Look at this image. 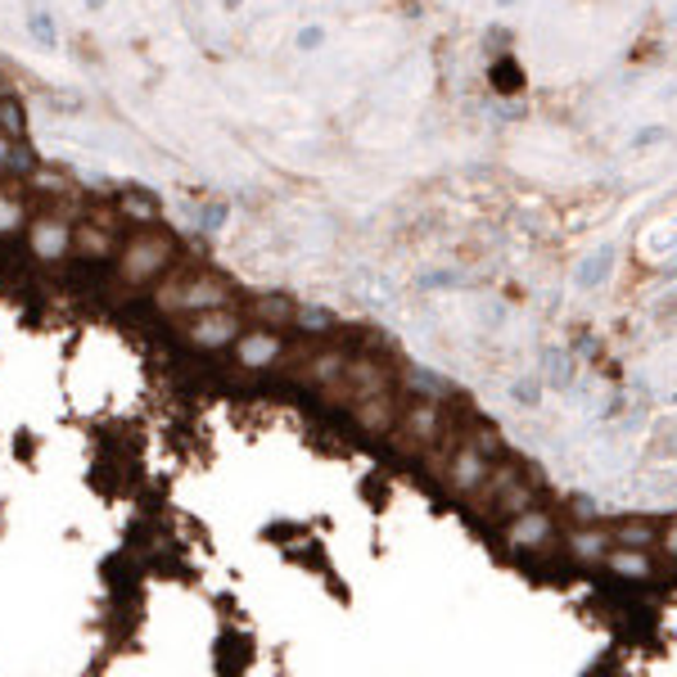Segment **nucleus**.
<instances>
[{
    "label": "nucleus",
    "instance_id": "1",
    "mask_svg": "<svg viewBox=\"0 0 677 677\" xmlns=\"http://www.w3.org/2000/svg\"><path fill=\"white\" fill-rule=\"evenodd\" d=\"M172 258H176L172 235L145 231V235H136V239L122 244V254H118V285H122V290H140V285H149V281H159V275L172 267Z\"/></svg>",
    "mask_w": 677,
    "mask_h": 677
},
{
    "label": "nucleus",
    "instance_id": "2",
    "mask_svg": "<svg viewBox=\"0 0 677 677\" xmlns=\"http://www.w3.org/2000/svg\"><path fill=\"white\" fill-rule=\"evenodd\" d=\"M226 303H231V285L222 275H208V271L176 275V281H168L159 290V298H153V307H159V312H172V317H181V312L199 317V312H212V307H226Z\"/></svg>",
    "mask_w": 677,
    "mask_h": 677
},
{
    "label": "nucleus",
    "instance_id": "3",
    "mask_svg": "<svg viewBox=\"0 0 677 677\" xmlns=\"http://www.w3.org/2000/svg\"><path fill=\"white\" fill-rule=\"evenodd\" d=\"M533 479L525 475V466H515V460H506V466H492L488 479L470 492V502L483 510V515H519L525 506H533Z\"/></svg>",
    "mask_w": 677,
    "mask_h": 677
},
{
    "label": "nucleus",
    "instance_id": "4",
    "mask_svg": "<svg viewBox=\"0 0 677 677\" xmlns=\"http://www.w3.org/2000/svg\"><path fill=\"white\" fill-rule=\"evenodd\" d=\"M443 429L447 424H443L439 403H411V407H403V416L393 424V443H397V452H434Z\"/></svg>",
    "mask_w": 677,
    "mask_h": 677
},
{
    "label": "nucleus",
    "instance_id": "5",
    "mask_svg": "<svg viewBox=\"0 0 677 677\" xmlns=\"http://www.w3.org/2000/svg\"><path fill=\"white\" fill-rule=\"evenodd\" d=\"M439 470H443V479H447V488H452V492H460V497H470V492L488 479V470H492V456H488V452H479L466 434H460V443L452 447V456H443V460H439Z\"/></svg>",
    "mask_w": 677,
    "mask_h": 677
},
{
    "label": "nucleus",
    "instance_id": "6",
    "mask_svg": "<svg viewBox=\"0 0 677 677\" xmlns=\"http://www.w3.org/2000/svg\"><path fill=\"white\" fill-rule=\"evenodd\" d=\"M239 334H244V325H239V317L231 312V307H212V312H199V317L186 325V344H190V348L218 353V348H231Z\"/></svg>",
    "mask_w": 677,
    "mask_h": 677
},
{
    "label": "nucleus",
    "instance_id": "7",
    "mask_svg": "<svg viewBox=\"0 0 677 677\" xmlns=\"http://www.w3.org/2000/svg\"><path fill=\"white\" fill-rule=\"evenodd\" d=\"M384 389H389V371H384L380 361H371V357H348L344 376H338V384L330 389V397H338V403H361V397L384 393Z\"/></svg>",
    "mask_w": 677,
    "mask_h": 677
},
{
    "label": "nucleus",
    "instance_id": "8",
    "mask_svg": "<svg viewBox=\"0 0 677 677\" xmlns=\"http://www.w3.org/2000/svg\"><path fill=\"white\" fill-rule=\"evenodd\" d=\"M27 244L41 262H64L73 254V226L64 218H37L27 226Z\"/></svg>",
    "mask_w": 677,
    "mask_h": 677
},
{
    "label": "nucleus",
    "instance_id": "9",
    "mask_svg": "<svg viewBox=\"0 0 677 677\" xmlns=\"http://www.w3.org/2000/svg\"><path fill=\"white\" fill-rule=\"evenodd\" d=\"M551 533H556V525H551V515L546 510H533L525 506L515 519H510V529H506V542L515 551H542L551 542Z\"/></svg>",
    "mask_w": 677,
    "mask_h": 677
},
{
    "label": "nucleus",
    "instance_id": "10",
    "mask_svg": "<svg viewBox=\"0 0 677 677\" xmlns=\"http://www.w3.org/2000/svg\"><path fill=\"white\" fill-rule=\"evenodd\" d=\"M235 357L244 371H267V366L281 361V334L275 330H249L235 338Z\"/></svg>",
    "mask_w": 677,
    "mask_h": 677
},
{
    "label": "nucleus",
    "instance_id": "11",
    "mask_svg": "<svg viewBox=\"0 0 677 677\" xmlns=\"http://www.w3.org/2000/svg\"><path fill=\"white\" fill-rule=\"evenodd\" d=\"M353 420L366 429V434H393V424H397V403H393V393H371V397H361V403H353Z\"/></svg>",
    "mask_w": 677,
    "mask_h": 677
},
{
    "label": "nucleus",
    "instance_id": "12",
    "mask_svg": "<svg viewBox=\"0 0 677 677\" xmlns=\"http://www.w3.org/2000/svg\"><path fill=\"white\" fill-rule=\"evenodd\" d=\"M610 533L605 529H578V533H569V556L578 561V565H605V556H610Z\"/></svg>",
    "mask_w": 677,
    "mask_h": 677
},
{
    "label": "nucleus",
    "instance_id": "13",
    "mask_svg": "<svg viewBox=\"0 0 677 677\" xmlns=\"http://www.w3.org/2000/svg\"><path fill=\"white\" fill-rule=\"evenodd\" d=\"M605 565H610V574L632 578V582L651 578V569H655V565H651V556H645V546H610Z\"/></svg>",
    "mask_w": 677,
    "mask_h": 677
},
{
    "label": "nucleus",
    "instance_id": "14",
    "mask_svg": "<svg viewBox=\"0 0 677 677\" xmlns=\"http://www.w3.org/2000/svg\"><path fill=\"white\" fill-rule=\"evenodd\" d=\"M344 366H348V353L330 348V353H317L312 361L303 366V371H307V384H317L321 393H330L338 384V376H344Z\"/></svg>",
    "mask_w": 677,
    "mask_h": 677
},
{
    "label": "nucleus",
    "instance_id": "15",
    "mask_svg": "<svg viewBox=\"0 0 677 677\" xmlns=\"http://www.w3.org/2000/svg\"><path fill=\"white\" fill-rule=\"evenodd\" d=\"M610 542L614 546H651V542H660V529L645 525V519H624V525L610 529Z\"/></svg>",
    "mask_w": 677,
    "mask_h": 677
},
{
    "label": "nucleus",
    "instance_id": "16",
    "mask_svg": "<svg viewBox=\"0 0 677 677\" xmlns=\"http://www.w3.org/2000/svg\"><path fill=\"white\" fill-rule=\"evenodd\" d=\"M254 317L267 321V330H271V325H290V321H298V307H294L290 298H258V303H254Z\"/></svg>",
    "mask_w": 677,
    "mask_h": 677
},
{
    "label": "nucleus",
    "instance_id": "17",
    "mask_svg": "<svg viewBox=\"0 0 677 677\" xmlns=\"http://www.w3.org/2000/svg\"><path fill=\"white\" fill-rule=\"evenodd\" d=\"M27 222V204L14 190H0V235H19Z\"/></svg>",
    "mask_w": 677,
    "mask_h": 677
},
{
    "label": "nucleus",
    "instance_id": "18",
    "mask_svg": "<svg viewBox=\"0 0 677 677\" xmlns=\"http://www.w3.org/2000/svg\"><path fill=\"white\" fill-rule=\"evenodd\" d=\"M610 262H614V249H596L588 262L578 267V275H574V281H578L582 290H596V285L605 281V275H610Z\"/></svg>",
    "mask_w": 677,
    "mask_h": 677
},
{
    "label": "nucleus",
    "instance_id": "19",
    "mask_svg": "<svg viewBox=\"0 0 677 677\" xmlns=\"http://www.w3.org/2000/svg\"><path fill=\"white\" fill-rule=\"evenodd\" d=\"M73 249H77L82 258H104L113 244H109V235L96 231V226H77V231H73Z\"/></svg>",
    "mask_w": 677,
    "mask_h": 677
},
{
    "label": "nucleus",
    "instance_id": "20",
    "mask_svg": "<svg viewBox=\"0 0 677 677\" xmlns=\"http://www.w3.org/2000/svg\"><path fill=\"white\" fill-rule=\"evenodd\" d=\"M122 212L136 218V222H153L159 218V204H153V195H145V190H127L122 195Z\"/></svg>",
    "mask_w": 677,
    "mask_h": 677
},
{
    "label": "nucleus",
    "instance_id": "21",
    "mask_svg": "<svg viewBox=\"0 0 677 677\" xmlns=\"http://www.w3.org/2000/svg\"><path fill=\"white\" fill-rule=\"evenodd\" d=\"M27 37H33L37 46H54L59 41V33H54V19L46 14V10H27Z\"/></svg>",
    "mask_w": 677,
    "mask_h": 677
},
{
    "label": "nucleus",
    "instance_id": "22",
    "mask_svg": "<svg viewBox=\"0 0 677 677\" xmlns=\"http://www.w3.org/2000/svg\"><path fill=\"white\" fill-rule=\"evenodd\" d=\"M0 132H5V136L23 132V109L14 100H0Z\"/></svg>",
    "mask_w": 677,
    "mask_h": 677
},
{
    "label": "nucleus",
    "instance_id": "23",
    "mask_svg": "<svg viewBox=\"0 0 677 677\" xmlns=\"http://www.w3.org/2000/svg\"><path fill=\"white\" fill-rule=\"evenodd\" d=\"M298 325L303 330H330V312H321V307H298Z\"/></svg>",
    "mask_w": 677,
    "mask_h": 677
},
{
    "label": "nucleus",
    "instance_id": "24",
    "mask_svg": "<svg viewBox=\"0 0 677 677\" xmlns=\"http://www.w3.org/2000/svg\"><path fill=\"white\" fill-rule=\"evenodd\" d=\"M660 551H664V556L668 561H677V515L668 519V525L660 529Z\"/></svg>",
    "mask_w": 677,
    "mask_h": 677
},
{
    "label": "nucleus",
    "instance_id": "25",
    "mask_svg": "<svg viewBox=\"0 0 677 677\" xmlns=\"http://www.w3.org/2000/svg\"><path fill=\"white\" fill-rule=\"evenodd\" d=\"M226 218H231L226 204H208V208H204V231H222Z\"/></svg>",
    "mask_w": 677,
    "mask_h": 677
},
{
    "label": "nucleus",
    "instance_id": "26",
    "mask_svg": "<svg viewBox=\"0 0 677 677\" xmlns=\"http://www.w3.org/2000/svg\"><path fill=\"white\" fill-rule=\"evenodd\" d=\"M411 384H416V389H429V393H447V389H452L447 380H439V376H429V371H411Z\"/></svg>",
    "mask_w": 677,
    "mask_h": 677
},
{
    "label": "nucleus",
    "instance_id": "27",
    "mask_svg": "<svg viewBox=\"0 0 677 677\" xmlns=\"http://www.w3.org/2000/svg\"><path fill=\"white\" fill-rule=\"evenodd\" d=\"M456 281H460L456 271H429V275H424V290H447V285H456Z\"/></svg>",
    "mask_w": 677,
    "mask_h": 677
},
{
    "label": "nucleus",
    "instance_id": "28",
    "mask_svg": "<svg viewBox=\"0 0 677 677\" xmlns=\"http://www.w3.org/2000/svg\"><path fill=\"white\" fill-rule=\"evenodd\" d=\"M546 366H551V384H569V371H565L561 353H546Z\"/></svg>",
    "mask_w": 677,
    "mask_h": 677
},
{
    "label": "nucleus",
    "instance_id": "29",
    "mask_svg": "<svg viewBox=\"0 0 677 677\" xmlns=\"http://www.w3.org/2000/svg\"><path fill=\"white\" fill-rule=\"evenodd\" d=\"M321 41H325L321 27H303V33H298V50H317Z\"/></svg>",
    "mask_w": 677,
    "mask_h": 677
},
{
    "label": "nucleus",
    "instance_id": "30",
    "mask_svg": "<svg viewBox=\"0 0 677 677\" xmlns=\"http://www.w3.org/2000/svg\"><path fill=\"white\" fill-rule=\"evenodd\" d=\"M660 140H668V132H664V127H641V132H637V149H645V145H660Z\"/></svg>",
    "mask_w": 677,
    "mask_h": 677
},
{
    "label": "nucleus",
    "instance_id": "31",
    "mask_svg": "<svg viewBox=\"0 0 677 677\" xmlns=\"http://www.w3.org/2000/svg\"><path fill=\"white\" fill-rule=\"evenodd\" d=\"M515 403H525V407L538 403V384H533V380H519V384H515Z\"/></svg>",
    "mask_w": 677,
    "mask_h": 677
},
{
    "label": "nucleus",
    "instance_id": "32",
    "mask_svg": "<svg viewBox=\"0 0 677 677\" xmlns=\"http://www.w3.org/2000/svg\"><path fill=\"white\" fill-rule=\"evenodd\" d=\"M10 159H14V145H10L5 132H0V168H10Z\"/></svg>",
    "mask_w": 677,
    "mask_h": 677
},
{
    "label": "nucleus",
    "instance_id": "33",
    "mask_svg": "<svg viewBox=\"0 0 677 677\" xmlns=\"http://www.w3.org/2000/svg\"><path fill=\"white\" fill-rule=\"evenodd\" d=\"M86 10H104V0H86Z\"/></svg>",
    "mask_w": 677,
    "mask_h": 677
},
{
    "label": "nucleus",
    "instance_id": "34",
    "mask_svg": "<svg viewBox=\"0 0 677 677\" xmlns=\"http://www.w3.org/2000/svg\"><path fill=\"white\" fill-rule=\"evenodd\" d=\"M497 5H502V10H506V5H515V0H497Z\"/></svg>",
    "mask_w": 677,
    "mask_h": 677
}]
</instances>
